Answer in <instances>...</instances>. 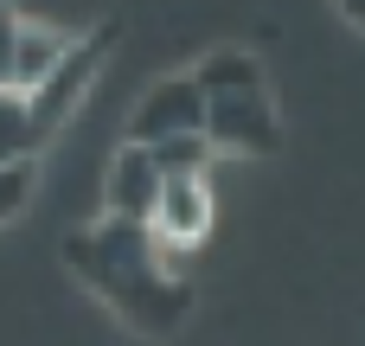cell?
I'll use <instances>...</instances> for the list:
<instances>
[{
  "label": "cell",
  "instance_id": "6da1fadb",
  "mask_svg": "<svg viewBox=\"0 0 365 346\" xmlns=\"http://www.w3.org/2000/svg\"><path fill=\"white\" fill-rule=\"evenodd\" d=\"M83 289H96L135 334H173L192 308V289L180 276V257L141 225V218H103L64 244Z\"/></svg>",
  "mask_w": 365,
  "mask_h": 346
},
{
  "label": "cell",
  "instance_id": "7a4b0ae2",
  "mask_svg": "<svg viewBox=\"0 0 365 346\" xmlns=\"http://www.w3.org/2000/svg\"><path fill=\"white\" fill-rule=\"evenodd\" d=\"M205 135H212L218 154H244V161L276 154L282 128H276V103H269L263 77L231 83V90H205Z\"/></svg>",
  "mask_w": 365,
  "mask_h": 346
},
{
  "label": "cell",
  "instance_id": "3957f363",
  "mask_svg": "<svg viewBox=\"0 0 365 346\" xmlns=\"http://www.w3.org/2000/svg\"><path fill=\"white\" fill-rule=\"evenodd\" d=\"M109 39H115L109 26H103L96 39H77V45H71V51L58 58V71H51V77H45L38 90H26V103H32V128H38V148H45L51 135H58V122H64V116H71V109L83 103V90L96 83V64H103Z\"/></svg>",
  "mask_w": 365,
  "mask_h": 346
},
{
  "label": "cell",
  "instance_id": "277c9868",
  "mask_svg": "<svg viewBox=\"0 0 365 346\" xmlns=\"http://www.w3.org/2000/svg\"><path fill=\"white\" fill-rule=\"evenodd\" d=\"M148 231L173 257H186L192 244H205V231H212V186H205V173H167L160 199L148 212Z\"/></svg>",
  "mask_w": 365,
  "mask_h": 346
},
{
  "label": "cell",
  "instance_id": "5b68a950",
  "mask_svg": "<svg viewBox=\"0 0 365 346\" xmlns=\"http://www.w3.org/2000/svg\"><path fill=\"white\" fill-rule=\"evenodd\" d=\"M186 128H205V83L199 77H160L135 122H128V141H167V135H186Z\"/></svg>",
  "mask_w": 365,
  "mask_h": 346
},
{
  "label": "cell",
  "instance_id": "8992f818",
  "mask_svg": "<svg viewBox=\"0 0 365 346\" xmlns=\"http://www.w3.org/2000/svg\"><path fill=\"white\" fill-rule=\"evenodd\" d=\"M160 161H154V148H141V141H122V154L109 161V186H103V199H109V218H141L148 225V212H154V199H160Z\"/></svg>",
  "mask_w": 365,
  "mask_h": 346
},
{
  "label": "cell",
  "instance_id": "52a82bcc",
  "mask_svg": "<svg viewBox=\"0 0 365 346\" xmlns=\"http://www.w3.org/2000/svg\"><path fill=\"white\" fill-rule=\"evenodd\" d=\"M77 39L71 32H58V26H32V19H19V39H13V90H38L51 71H58V58L71 51Z\"/></svg>",
  "mask_w": 365,
  "mask_h": 346
},
{
  "label": "cell",
  "instance_id": "ba28073f",
  "mask_svg": "<svg viewBox=\"0 0 365 346\" xmlns=\"http://www.w3.org/2000/svg\"><path fill=\"white\" fill-rule=\"evenodd\" d=\"M32 148H38V128H32V103H26V90L0 83V167H6V161H26Z\"/></svg>",
  "mask_w": 365,
  "mask_h": 346
},
{
  "label": "cell",
  "instance_id": "9c48e42d",
  "mask_svg": "<svg viewBox=\"0 0 365 346\" xmlns=\"http://www.w3.org/2000/svg\"><path fill=\"white\" fill-rule=\"evenodd\" d=\"M141 148H154L160 173H205V167H212V154H218L205 128H186V135H167V141H141Z\"/></svg>",
  "mask_w": 365,
  "mask_h": 346
},
{
  "label": "cell",
  "instance_id": "30bf717a",
  "mask_svg": "<svg viewBox=\"0 0 365 346\" xmlns=\"http://www.w3.org/2000/svg\"><path fill=\"white\" fill-rule=\"evenodd\" d=\"M26 193H32V154L0 167V218H13V212L26 205Z\"/></svg>",
  "mask_w": 365,
  "mask_h": 346
},
{
  "label": "cell",
  "instance_id": "8fae6325",
  "mask_svg": "<svg viewBox=\"0 0 365 346\" xmlns=\"http://www.w3.org/2000/svg\"><path fill=\"white\" fill-rule=\"evenodd\" d=\"M13 39H19V13L0 0V83L13 77Z\"/></svg>",
  "mask_w": 365,
  "mask_h": 346
}]
</instances>
